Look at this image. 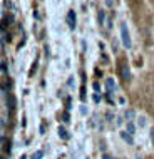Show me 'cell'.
<instances>
[{"label": "cell", "instance_id": "cell-1", "mask_svg": "<svg viewBox=\"0 0 154 159\" xmlns=\"http://www.w3.org/2000/svg\"><path fill=\"white\" fill-rule=\"evenodd\" d=\"M121 40H122V45L126 47V49H131V47H132L131 34H129V29H127V24L126 22L121 24Z\"/></svg>", "mask_w": 154, "mask_h": 159}, {"label": "cell", "instance_id": "cell-18", "mask_svg": "<svg viewBox=\"0 0 154 159\" xmlns=\"http://www.w3.org/2000/svg\"><path fill=\"white\" fill-rule=\"evenodd\" d=\"M104 3H106L107 7H112V5H114V0H104Z\"/></svg>", "mask_w": 154, "mask_h": 159}, {"label": "cell", "instance_id": "cell-21", "mask_svg": "<svg viewBox=\"0 0 154 159\" xmlns=\"http://www.w3.org/2000/svg\"><path fill=\"white\" fill-rule=\"evenodd\" d=\"M64 121H66V122H69V114H67V112L64 114Z\"/></svg>", "mask_w": 154, "mask_h": 159}, {"label": "cell", "instance_id": "cell-4", "mask_svg": "<svg viewBox=\"0 0 154 159\" xmlns=\"http://www.w3.org/2000/svg\"><path fill=\"white\" fill-rule=\"evenodd\" d=\"M67 25H69V29H72V30H74L75 29V12L74 10H69L67 12Z\"/></svg>", "mask_w": 154, "mask_h": 159}, {"label": "cell", "instance_id": "cell-24", "mask_svg": "<svg viewBox=\"0 0 154 159\" xmlns=\"http://www.w3.org/2000/svg\"><path fill=\"white\" fill-rule=\"evenodd\" d=\"M102 159H111V156H109V154H104V156H102Z\"/></svg>", "mask_w": 154, "mask_h": 159}, {"label": "cell", "instance_id": "cell-12", "mask_svg": "<svg viewBox=\"0 0 154 159\" xmlns=\"http://www.w3.org/2000/svg\"><path fill=\"white\" fill-rule=\"evenodd\" d=\"M117 102H119V104H121V106H124V104H126L127 101H126V97H124V96H119V97H117Z\"/></svg>", "mask_w": 154, "mask_h": 159}, {"label": "cell", "instance_id": "cell-16", "mask_svg": "<svg viewBox=\"0 0 154 159\" xmlns=\"http://www.w3.org/2000/svg\"><path fill=\"white\" fill-rule=\"evenodd\" d=\"M112 117H114L112 112H107V114H106V121H107V122H112Z\"/></svg>", "mask_w": 154, "mask_h": 159}, {"label": "cell", "instance_id": "cell-9", "mask_svg": "<svg viewBox=\"0 0 154 159\" xmlns=\"http://www.w3.org/2000/svg\"><path fill=\"white\" fill-rule=\"evenodd\" d=\"M92 99H94V102H96V104H99V102H101V96H99V94H97V92H94Z\"/></svg>", "mask_w": 154, "mask_h": 159}, {"label": "cell", "instance_id": "cell-19", "mask_svg": "<svg viewBox=\"0 0 154 159\" xmlns=\"http://www.w3.org/2000/svg\"><path fill=\"white\" fill-rule=\"evenodd\" d=\"M106 25H107V29H111V27H112V20L107 19V22H106Z\"/></svg>", "mask_w": 154, "mask_h": 159}, {"label": "cell", "instance_id": "cell-23", "mask_svg": "<svg viewBox=\"0 0 154 159\" xmlns=\"http://www.w3.org/2000/svg\"><path fill=\"white\" fill-rule=\"evenodd\" d=\"M44 132H45V126L42 124V126H40V134H44Z\"/></svg>", "mask_w": 154, "mask_h": 159}, {"label": "cell", "instance_id": "cell-7", "mask_svg": "<svg viewBox=\"0 0 154 159\" xmlns=\"http://www.w3.org/2000/svg\"><path fill=\"white\" fill-rule=\"evenodd\" d=\"M126 131L129 132L131 136H134V132H136V126H134V122H127V126H126Z\"/></svg>", "mask_w": 154, "mask_h": 159}, {"label": "cell", "instance_id": "cell-17", "mask_svg": "<svg viewBox=\"0 0 154 159\" xmlns=\"http://www.w3.org/2000/svg\"><path fill=\"white\" fill-rule=\"evenodd\" d=\"M149 136H151V143L154 146V127H151V132H149Z\"/></svg>", "mask_w": 154, "mask_h": 159}, {"label": "cell", "instance_id": "cell-5", "mask_svg": "<svg viewBox=\"0 0 154 159\" xmlns=\"http://www.w3.org/2000/svg\"><path fill=\"white\" fill-rule=\"evenodd\" d=\"M119 134H121V139H122V141H126L127 144H134V137H132L127 131H121Z\"/></svg>", "mask_w": 154, "mask_h": 159}, {"label": "cell", "instance_id": "cell-11", "mask_svg": "<svg viewBox=\"0 0 154 159\" xmlns=\"http://www.w3.org/2000/svg\"><path fill=\"white\" fill-rule=\"evenodd\" d=\"M116 119H117V121H116V124H117V127H121V126H122V122H124V117H121V116H117Z\"/></svg>", "mask_w": 154, "mask_h": 159}, {"label": "cell", "instance_id": "cell-2", "mask_svg": "<svg viewBox=\"0 0 154 159\" xmlns=\"http://www.w3.org/2000/svg\"><path fill=\"white\" fill-rule=\"evenodd\" d=\"M106 91H107L109 96H112L116 92V80L112 77H107V79H106Z\"/></svg>", "mask_w": 154, "mask_h": 159}, {"label": "cell", "instance_id": "cell-10", "mask_svg": "<svg viewBox=\"0 0 154 159\" xmlns=\"http://www.w3.org/2000/svg\"><path fill=\"white\" fill-rule=\"evenodd\" d=\"M92 89H94V91H96L97 94H99V92H101V85H99V82H94V84H92Z\"/></svg>", "mask_w": 154, "mask_h": 159}, {"label": "cell", "instance_id": "cell-8", "mask_svg": "<svg viewBox=\"0 0 154 159\" xmlns=\"http://www.w3.org/2000/svg\"><path fill=\"white\" fill-rule=\"evenodd\" d=\"M59 136H61L62 139H67V137H69V134H67V131L64 127H59Z\"/></svg>", "mask_w": 154, "mask_h": 159}, {"label": "cell", "instance_id": "cell-13", "mask_svg": "<svg viewBox=\"0 0 154 159\" xmlns=\"http://www.w3.org/2000/svg\"><path fill=\"white\" fill-rule=\"evenodd\" d=\"M139 126H141V127L146 126V117H144V116H141V117H139Z\"/></svg>", "mask_w": 154, "mask_h": 159}, {"label": "cell", "instance_id": "cell-3", "mask_svg": "<svg viewBox=\"0 0 154 159\" xmlns=\"http://www.w3.org/2000/svg\"><path fill=\"white\" fill-rule=\"evenodd\" d=\"M119 74H121V79H124V80H129V79H131V70H129V66L122 64V66L119 67Z\"/></svg>", "mask_w": 154, "mask_h": 159}, {"label": "cell", "instance_id": "cell-6", "mask_svg": "<svg viewBox=\"0 0 154 159\" xmlns=\"http://www.w3.org/2000/svg\"><path fill=\"white\" fill-rule=\"evenodd\" d=\"M124 119H127V122H132L136 119V111L134 109H127L126 114H124Z\"/></svg>", "mask_w": 154, "mask_h": 159}, {"label": "cell", "instance_id": "cell-14", "mask_svg": "<svg viewBox=\"0 0 154 159\" xmlns=\"http://www.w3.org/2000/svg\"><path fill=\"white\" fill-rule=\"evenodd\" d=\"M99 24H104V10H99Z\"/></svg>", "mask_w": 154, "mask_h": 159}, {"label": "cell", "instance_id": "cell-15", "mask_svg": "<svg viewBox=\"0 0 154 159\" xmlns=\"http://www.w3.org/2000/svg\"><path fill=\"white\" fill-rule=\"evenodd\" d=\"M42 156H44V151H37L34 154V159H42Z\"/></svg>", "mask_w": 154, "mask_h": 159}, {"label": "cell", "instance_id": "cell-22", "mask_svg": "<svg viewBox=\"0 0 154 159\" xmlns=\"http://www.w3.org/2000/svg\"><path fill=\"white\" fill-rule=\"evenodd\" d=\"M3 126H5V121H3V119H2V117H0V129H2Z\"/></svg>", "mask_w": 154, "mask_h": 159}, {"label": "cell", "instance_id": "cell-26", "mask_svg": "<svg viewBox=\"0 0 154 159\" xmlns=\"http://www.w3.org/2000/svg\"><path fill=\"white\" fill-rule=\"evenodd\" d=\"M136 159H139V157H136Z\"/></svg>", "mask_w": 154, "mask_h": 159}, {"label": "cell", "instance_id": "cell-25", "mask_svg": "<svg viewBox=\"0 0 154 159\" xmlns=\"http://www.w3.org/2000/svg\"><path fill=\"white\" fill-rule=\"evenodd\" d=\"M20 159H27V157H25V156H22V157H20Z\"/></svg>", "mask_w": 154, "mask_h": 159}, {"label": "cell", "instance_id": "cell-20", "mask_svg": "<svg viewBox=\"0 0 154 159\" xmlns=\"http://www.w3.org/2000/svg\"><path fill=\"white\" fill-rule=\"evenodd\" d=\"M5 69H7V66H5V62H2V64H0V70H5Z\"/></svg>", "mask_w": 154, "mask_h": 159}]
</instances>
